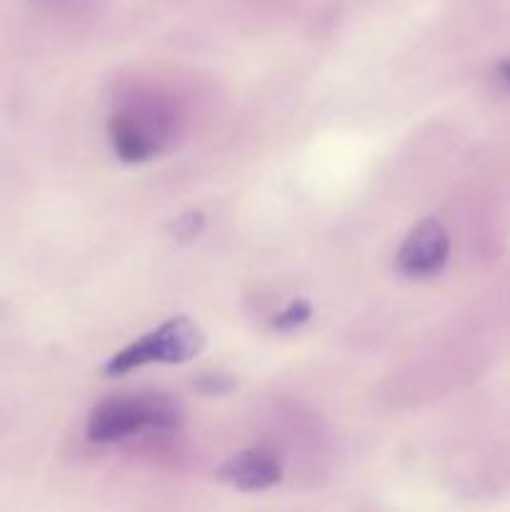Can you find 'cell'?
Instances as JSON below:
<instances>
[{
	"label": "cell",
	"instance_id": "obj_7",
	"mask_svg": "<svg viewBox=\"0 0 510 512\" xmlns=\"http://www.w3.org/2000/svg\"><path fill=\"white\" fill-rule=\"evenodd\" d=\"M200 228H203V215L188 213L175 223V235L178 238H193V235H198Z\"/></svg>",
	"mask_w": 510,
	"mask_h": 512
},
{
	"label": "cell",
	"instance_id": "obj_8",
	"mask_svg": "<svg viewBox=\"0 0 510 512\" xmlns=\"http://www.w3.org/2000/svg\"><path fill=\"white\" fill-rule=\"evenodd\" d=\"M500 75H503V80H508V83H510V60L500 63Z\"/></svg>",
	"mask_w": 510,
	"mask_h": 512
},
{
	"label": "cell",
	"instance_id": "obj_3",
	"mask_svg": "<svg viewBox=\"0 0 510 512\" xmlns=\"http://www.w3.org/2000/svg\"><path fill=\"white\" fill-rule=\"evenodd\" d=\"M110 143L115 155L125 163H145L155 158L168 143V125L160 115L148 110H120L110 118Z\"/></svg>",
	"mask_w": 510,
	"mask_h": 512
},
{
	"label": "cell",
	"instance_id": "obj_4",
	"mask_svg": "<svg viewBox=\"0 0 510 512\" xmlns=\"http://www.w3.org/2000/svg\"><path fill=\"white\" fill-rule=\"evenodd\" d=\"M448 258V230L435 218H428L405 235V240L398 248V255H395V265H398V270L405 278L423 280L438 275L445 268V263H448Z\"/></svg>",
	"mask_w": 510,
	"mask_h": 512
},
{
	"label": "cell",
	"instance_id": "obj_2",
	"mask_svg": "<svg viewBox=\"0 0 510 512\" xmlns=\"http://www.w3.org/2000/svg\"><path fill=\"white\" fill-rule=\"evenodd\" d=\"M205 348V333L198 323L185 315L165 320L155 330L145 333L135 343L125 345L120 353L105 363V375H125L150 363L180 365L198 358Z\"/></svg>",
	"mask_w": 510,
	"mask_h": 512
},
{
	"label": "cell",
	"instance_id": "obj_6",
	"mask_svg": "<svg viewBox=\"0 0 510 512\" xmlns=\"http://www.w3.org/2000/svg\"><path fill=\"white\" fill-rule=\"evenodd\" d=\"M310 315H313V308H310V303H305V300H295V303L285 305V308L280 310L278 315H275L273 328L298 330V328H303L305 323H308Z\"/></svg>",
	"mask_w": 510,
	"mask_h": 512
},
{
	"label": "cell",
	"instance_id": "obj_5",
	"mask_svg": "<svg viewBox=\"0 0 510 512\" xmlns=\"http://www.w3.org/2000/svg\"><path fill=\"white\" fill-rule=\"evenodd\" d=\"M218 478L230 488L258 493V490H268L278 485L280 478H283V468H280L278 458L270 450L250 448L240 450L238 455L225 460L218 470Z\"/></svg>",
	"mask_w": 510,
	"mask_h": 512
},
{
	"label": "cell",
	"instance_id": "obj_1",
	"mask_svg": "<svg viewBox=\"0 0 510 512\" xmlns=\"http://www.w3.org/2000/svg\"><path fill=\"white\" fill-rule=\"evenodd\" d=\"M178 405L165 395H138V398H108L95 405L88 415V440L118 443L143 430H173L180 425Z\"/></svg>",
	"mask_w": 510,
	"mask_h": 512
}]
</instances>
